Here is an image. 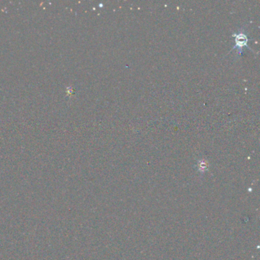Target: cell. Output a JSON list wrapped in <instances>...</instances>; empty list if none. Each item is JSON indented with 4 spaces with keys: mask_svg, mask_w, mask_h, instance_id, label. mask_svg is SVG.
Listing matches in <instances>:
<instances>
[{
    "mask_svg": "<svg viewBox=\"0 0 260 260\" xmlns=\"http://www.w3.org/2000/svg\"><path fill=\"white\" fill-rule=\"evenodd\" d=\"M233 38H234V46L233 49H232V50H234L237 49V54H242L245 47L251 50V48H250L248 45L250 39L248 38L247 32H246L244 29H240L238 32H235V33L233 35Z\"/></svg>",
    "mask_w": 260,
    "mask_h": 260,
    "instance_id": "1",
    "label": "cell"
}]
</instances>
